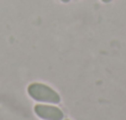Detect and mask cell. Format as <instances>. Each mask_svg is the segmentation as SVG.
<instances>
[{"label":"cell","mask_w":126,"mask_h":120,"mask_svg":"<svg viewBox=\"0 0 126 120\" xmlns=\"http://www.w3.org/2000/svg\"><path fill=\"white\" fill-rule=\"evenodd\" d=\"M29 93L31 97H33L37 100L41 102H51V103H57L59 102V97L58 94L51 89L47 86L43 84H38V83H33L29 87Z\"/></svg>","instance_id":"obj_1"},{"label":"cell","mask_w":126,"mask_h":120,"mask_svg":"<svg viewBox=\"0 0 126 120\" xmlns=\"http://www.w3.org/2000/svg\"><path fill=\"white\" fill-rule=\"evenodd\" d=\"M36 113L45 118V119H49V120H61L63 114L59 109L53 108V106H47V105H37L36 106Z\"/></svg>","instance_id":"obj_2"},{"label":"cell","mask_w":126,"mask_h":120,"mask_svg":"<svg viewBox=\"0 0 126 120\" xmlns=\"http://www.w3.org/2000/svg\"><path fill=\"white\" fill-rule=\"evenodd\" d=\"M103 3H110V1H112V0H101Z\"/></svg>","instance_id":"obj_3"},{"label":"cell","mask_w":126,"mask_h":120,"mask_svg":"<svg viewBox=\"0 0 126 120\" xmlns=\"http://www.w3.org/2000/svg\"><path fill=\"white\" fill-rule=\"evenodd\" d=\"M61 1H63V3H69L71 0H61Z\"/></svg>","instance_id":"obj_4"}]
</instances>
